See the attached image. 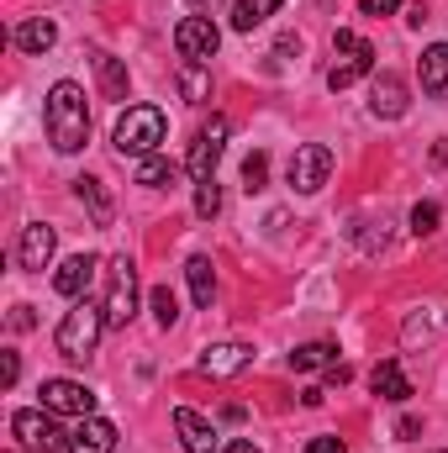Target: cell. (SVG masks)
<instances>
[{
  "mask_svg": "<svg viewBox=\"0 0 448 453\" xmlns=\"http://www.w3.org/2000/svg\"><path fill=\"white\" fill-rule=\"evenodd\" d=\"M42 127H48V142L58 153H80L90 142V106H85V90L74 80H58L48 90V106H42Z\"/></svg>",
  "mask_w": 448,
  "mask_h": 453,
  "instance_id": "cell-1",
  "label": "cell"
},
{
  "mask_svg": "<svg viewBox=\"0 0 448 453\" xmlns=\"http://www.w3.org/2000/svg\"><path fill=\"white\" fill-rule=\"evenodd\" d=\"M164 132H169V121L158 106H127L112 127V142L121 158H148V153H158Z\"/></svg>",
  "mask_w": 448,
  "mask_h": 453,
  "instance_id": "cell-2",
  "label": "cell"
},
{
  "mask_svg": "<svg viewBox=\"0 0 448 453\" xmlns=\"http://www.w3.org/2000/svg\"><path fill=\"white\" fill-rule=\"evenodd\" d=\"M106 333V306H96V301H74L69 311H64V322H58V353L69 358V364H80V358H90L96 353V342Z\"/></svg>",
  "mask_w": 448,
  "mask_h": 453,
  "instance_id": "cell-3",
  "label": "cell"
},
{
  "mask_svg": "<svg viewBox=\"0 0 448 453\" xmlns=\"http://www.w3.org/2000/svg\"><path fill=\"white\" fill-rule=\"evenodd\" d=\"M101 306H106V327H127L137 317V269H132L127 253L106 264V296H101Z\"/></svg>",
  "mask_w": 448,
  "mask_h": 453,
  "instance_id": "cell-4",
  "label": "cell"
},
{
  "mask_svg": "<svg viewBox=\"0 0 448 453\" xmlns=\"http://www.w3.org/2000/svg\"><path fill=\"white\" fill-rule=\"evenodd\" d=\"M333 53L343 58V64H333V69H328V90H348V85H359V80L375 69V48H369L359 32H337V37H333Z\"/></svg>",
  "mask_w": 448,
  "mask_h": 453,
  "instance_id": "cell-5",
  "label": "cell"
},
{
  "mask_svg": "<svg viewBox=\"0 0 448 453\" xmlns=\"http://www.w3.org/2000/svg\"><path fill=\"white\" fill-rule=\"evenodd\" d=\"M11 433H16V443L27 453H69V433H58L53 411H16Z\"/></svg>",
  "mask_w": 448,
  "mask_h": 453,
  "instance_id": "cell-6",
  "label": "cell"
},
{
  "mask_svg": "<svg viewBox=\"0 0 448 453\" xmlns=\"http://www.w3.org/2000/svg\"><path fill=\"white\" fill-rule=\"evenodd\" d=\"M222 153H227V116H212V121L196 132V142H190V158H185L190 180H196V185H201V180H217Z\"/></svg>",
  "mask_w": 448,
  "mask_h": 453,
  "instance_id": "cell-7",
  "label": "cell"
},
{
  "mask_svg": "<svg viewBox=\"0 0 448 453\" xmlns=\"http://www.w3.org/2000/svg\"><path fill=\"white\" fill-rule=\"evenodd\" d=\"M174 48H180L185 64H212L217 48H222V32H217L212 16H185V21L174 27Z\"/></svg>",
  "mask_w": 448,
  "mask_h": 453,
  "instance_id": "cell-8",
  "label": "cell"
},
{
  "mask_svg": "<svg viewBox=\"0 0 448 453\" xmlns=\"http://www.w3.org/2000/svg\"><path fill=\"white\" fill-rule=\"evenodd\" d=\"M328 174H333V148H328V142L296 148V158H290V190H296V196H317V190L328 185Z\"/></svg>",
  "mask_w": 448,
  "mask_h": 453,
  "instance_id": "cell-9",
  "label": "cell"
},
{
  "mask_svg": "<svg viewBox=\"0 0 448 453\" xmlns=\"http://www.w3.org/2000/svg\"><path fill=\"white\" fill-rule=\"evenodd\" d=\"M42 411L53 417H96V390L80 380H42Z\"/></svg>",
  "mask_w": 448,
  "mask_h": 453,
  "instance_id": "cell-10",
  "label": "cell"
},
{
  "mask_svg": "<svg viewBox=\"0 0 448 453\" xmlns=\"http://www.w3.org/2000/svg\"><path fill=\"white\" fill-rule=\"evenodd\" d=\"M53 248H58V232H53L48 222L21 226V242H16V264H21L27 274H42V269L53 264Z\"/></svg>",
  "mask_w": 448,
  "mask_h": 453,
  "instance_id": "cell-11",
  "label": "cell"
},
{
  "mask_svg": "<svg viewBox=\"0 0 448 453\" xmlns=\"http://www.w3.org/2000/svg\"><path fill=\"white\" fill-rule=\"evenodd\" d=\"M406 106H412L406 80H401V74H375V85H369V116H380V121H401Z\"/></svg>",
  "mask_w": 448,
  "mask_h": 453,
  "instance_id": "cell-12",
  "label": "cell"
},
{
  "mask_svg": "<svg viewBox=\"0 0 448 453\" xmlns=\"http://www.w3.org/2000/svg\"><path fill=\"white\" fill-rule=\"evenodd\" d=\"M96 269H101V258H96V253H74V258H64V264H58L53 290H58V296H69V301H85V290H90Z\"/></svg>",
  "mask_w": 448,
  "mask_h": 453,
  "instance_id": "cell-13",
  "label": "cell"
},
{
  "mask_svg": "<svg viewBox=\"0 0 448 453\" xmlns=\"http://www.w3.org/2000/svg\"><path fill=\"white\" fill-rule=\"evenodd\" d=\"M174 433H180V443L185 453H217V427L201 417V411H190V406H174Z\"/></svg>",
  "mask_w": 448,
  "mask_h": 453,
  "instance_id": "cell-14",
  "label": "cell"
},
{
  "mask_svg": "<svg viewBox=\"0 0 448 453\" xmlns=\"http://www.w3.org/2000/svg\"><path fill=\"white\" fill-rule=\"evenodd\" d=\"M248 364H253V348H248V342H212V348L201 353V374H212V380L243 374Z\"/></svg>",
  "mask_w": 448,
  "mask_h": 453,
  "instance_id": "cell-15",
  "label": "cell"
},
{
  "mask_svg": "<svg viewBox=\"0 0 448 453\" xmlns=\"http://www.w3.org/2000/svg\"><path fill=\"white\" fill-rule=\"evenodd\" d=\"M116 449V427L106 417H80V427L69 433V453H112Z\"/></svg>",
  "mask_w": 448,
  "mask_h": 453,
  "instance_id": "cell-16",
  "label": "cell"
},
{
  "mask_svg": "<svg viewBox=\"0 0 448 453\" xmlns=\"http://www.w3.org/2000/svg\"><path fill=\"white\" fill-rule=\"evenodd\" d=\"M369 385H375V395H380V401H390V406H406V401H412V380L401 374V364H396V358L375 364V369H369Z\"/></svg>",
  "mask_w": 448,
  "mask_h": 453,
  "instance_id": "cell-17",
  "label": "cell"
},
{
  "mask_svg": "<svg viewBox=\"0 0 448 453\" xmlns=\"http://www.w3.org/2000/svg\"><path fill=\"white\" fill-rule=\"evenodd\" d=\"M422 96H433V101L448 96V42H433L422 53Z\"/></svg>",
  "mask_w": 448,
  "mask_h": 453,
  "instance_id": "cell-18",
  "label": "cell"
},
{
  "mask_svg": "<svg viewBox=\"0 0 448 453\" xmlns=\"http://www.w3.org/2000/svg\"><path fill=\"white\" fill-rule=\"evenodd\" d=\"M53 42H58V27H53L48 16H32V21H21V27H16V48H21V53H32V58H42Z\"/></svg>",
  "mask_w": 448,
  "mask_h": 453,
  "instance_id": "cell-19",
  "label": "cell"
},
{
  "mask_svg": "<svg viewBox=\"0 0 448 453\" xmlns=\"http://www.w3.org/2000/svg\"><path fill=\"white\" fill-rule=\"evenodd\" d=\"M90 64H96V80H101V96L106 101H127V69H121V58H112V53H90Z\"/></svg>",
  "mask_w": 448,
  "mask_h": 453,
  "instance_id": "cell-20",
  "label": "cell"
},
{
  "mask_svg": "<svg viewBox=\"0 0 448 453\" xmlns=\"http://www.w3.org/2000/svg\"><path fill=\"white\" fill-rule=\"evenodd\" d=\"M185 280H190L196 306H212V296H217V269H212V258H206V253H196V258L185 264Z\"/></svg>",
  "mask_w": 448,
  "mask_h": 453,
  "instance_id": "cell-21",
  "label": "cell"
},
{
  "mask_svg": "<svg viewBox=\"0 0 448 453\" xmlns=\"http://www.w3.org/2000/svg\"><path fill=\"white\" fill-rule=\"evenodd\" d=\"M180 180V164H169L164 153H148V158H137V185H148V190H164V185H174Z\"/></svg>",
  "mask_w": 448,
  "mask_h": 453,
  "instance_id": "cell-22",
  "label": "cell"
},
{
  "mask_svg": "<svg viewBox=\"0 0 448 453\" xmlns=\"http://www.w3.org/2000/svg\"><path fill=\"white\" fill-rule=\"evenodd\" d=\"M337 364V348L333 342H301L296 353H290V369L296 374H312V369H333Z\"/></svg>",
  "mask_w": 448,
  "mask_h": 453,
  "instance_id": "cell-23",
  "label": "cell"
},
{
  "mask_svg": "<svg viewBox=\"0 0 448 453\" xmlns=\"http://www.w3.org/2000/svg\"><path fill=\"white\" fill-rule=\"evenodd\" d=\"M280 5H285V0H237V5H232V27H237V32H253V27H264Z\"/></svg>",
  "mask_w": 448,
  "mask_h": 453,
  "instance_id": "cell-24",
  "label": "cell"
},
{
  "mask_svg": "<svg viewBox=\"0 0 448 453\" xmlns=\"http://www.w3.org/2000/svg\"><path fill=\"white\" fill-rule=\"evenodd\" d=\"M74 196L90 206V217H96V226H112V201H106V190H101V180H90V174H80L74 180Z\"/></svg>",
  "mask_w": 448,
  "mask_h": 453,
  "instance_id": "cell-25",
  "label": "cell"
},
{
  "mask_svg": "<svg viewBox=\"0 0 448 453\" xmlns=\"http://www.w3.org/2000/svg\"><path fill=\"white\" fill-rule=\"evenodd\" d=\"M180 90H185L190 106H201V101L212 96V74H206V64H180Z\"/></svg>",
  "mask_w": 448,
  "mask_h": 453,
  "instance_id": "cell-26",
  "label": "cell"
},
{
  "mask_svg": "<svg viewBox=\"0 0 448 453\" xmlns=\"http://www.w3.org/2000/svg\"><path fill=\"white\" fill-rule=\"evenodd\" d=\"M148 306H153V322H158V327H174V322H180V301H174V290H169V285H153Z\"/></svg>",
  "mask_w": 448,
  "mask_h": 453,
  "instance_id": "cell-27",
  "label": "cell"
},
{
  "mask_svg": "<svg viewBox=\"0 0 448 453\" xmlns=\"http://www.w3.org/2000/svg\"><path fill=\"white\" fill-rule=\"evenodd\" d=\"M217 211H222V185H217V180H201V185H196V217L212 222Z\"/></svg>",
  "mask_w": 448,
  "mask_h": 453,
  "instance_id": "cell-28",
  "label": "cell"
},
{
  "mask_svg": "<svg viewBox=\"0 0 448 453\" xmlns=\"http://www.w3.org/2000/svg\"><path fill=\"white\" fill-rule=\"evenodd\" d=\"M264 180H269V153H248V164H243V190L259 196Z\"/></svg>",
  "mask_w": 448,
  "mask_h": 453,
  "instance_id": "cell-29",
  "label": "cell"
},
{
  "mask_svg": "<svg viewBox=\"0 0 448 453\" xmlns=\"http://www.w3.org/2000/svg\"><path fill=\"white\" fill-rule=\"evenodd\" d=\"M438 222H444V211H438L433 201H417V206H412V232H417V237H433Z\"/></svg>",
  "mask_w": 448,
  "mask_h": 453,
  "instance_id": "cell-30",
  "label": "cell"
},
{
  "mask_svg": "<svg viewBox=\"0 0 448 453\" xmlns=\"http://www.w3.org/2000/svg\"><path fill=\"white\" fill-rule=\"evenodd\" d=\"M11 327H16V333H32V327H37L32 306H11Z\"/></svg>",
  "mask_w": 448,
  "mask_h": 453,
  "instance_id": "cell-31",
  "label": "cell"
},
{
  "mask_svg": "<svg viewBox=\"0 0 448 453\" xmlns=\"http://www.w3.org/2000/svg\"><path fill=\"white\" fill-rule=\"evenodd\" d=\"M16 374H21V358H16V353H0V380L16 385Z\"/></svg>",
  "mask_w": 448,
  "mask_h": 453,
  "instance_id": "cell-32",
  "label": "cell"
},
{
  "mask_svg": "<svg viewBox=\"0 0 448 453\" xmlns=\"http://www.w3.org/2000/svg\"><path fill=\"white\" fill-rule=\"evenodd\" d=\"M306 453H343V438H333V433H328V438H312Z\"/></svg>",
  "mask_w": 448,
  "mask_h": 453,
  "instance_id": "cell-33",
  "label": "cell"
},
{
  "mask_svg": "<svg viewBox=\"0 0 448 453\" xmlns=\"http://www.w3.org/2000/svg\"><path fill=\"white\" fill-rule=\"evenodd\" d=\"M217 453H264V449H259L253 438H232V443H222Z\"/></svg>",
  "mask_w": 448,
  "mask_h": 453,
  "instance_id": "cell-34",
  "label": "cell"
},
{
  "mask_svg": "<svg viewBox=\"0 0 448 453\" xmlns=\"http://www.w3.org/2000/svg\"><path fill=\"white\" fill-rule=\"evenodd\" d=\"M274 53H280V58H290V53H301V37H296V32H285V37L274 42Z\"/></svg>",
  "mask_w": 448,
  "mask_h": 453,
  "instance_id": "cell-35",
  "label": "cell"
},
{
  "mask_svg": "<svg viewBox=\"0 0 448 453\" xmlns=\"http://www.w3.org/2000/svg\"><path fill=\"white\" fill-rule=\"evenodd\" d=\"M401 0H364V16H390Z\"/></svg>",
  "mask_w": 448,
  "mask_h": 453,
  "instance_id": "cell-36",
  "label": "cell"
},
{
  "mask_svg": "<svg viewBox=\"0 0 448 453\" xmlns=\"http://www.w3.org/2000/svg\"><path fill=\"white\" fill-rule=\"evenodd\" d=\"M417 433H422V422H417V417H401V422H396V438H417Z\"/></svg>",
  "mask_w": 448,
  "mask_h": 453,
  "instance_id": "cell-37",
  "label": "cell"
},
{
  "mask_svg": "<svg viewBox=\"0 0 448 453\" xmlns=\"http://www.w3.org/2000/svg\"><path fill=\"white\" fill-rule=\"evenodd\" d=\"M185 5H196V11H212V5H222V0H185Z\"/></svg>",
  "mask_w": 448,
  "mask_h": 453,
  "instance_id": "cell-38",
  "label": "cell"
}]
</instances>
